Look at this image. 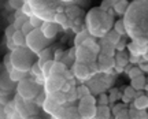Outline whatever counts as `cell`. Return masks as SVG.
I'll use <instances>...</instances> for the list:
<instances>
[{"instance_id":"f35d334b","label":"cell","mask_w":148,"mask_h":119,"mask_svg":"<svg viewBox=\"0 0 148 119\" xmlns=\"http://www.w3.org/2000/svg\"><path fill=\"white\" fill-rule=\"evenodd\" d=\"M15 30H16V29L14 27V25H12V23H10V25H8V27L5 29V38H7V40H11V37H12V34H14V31H15Z\"/></svg>"},{"instance_id":"ba28073f","label":"cell","mask_w":148,"mask_h":119,"mask_svg":"<svg viewBox=\"0 0 148 119\" xmlns=\"http://www.w3.org/2000/svg\"><path fill=\"white\" fill-rule=\"evenodd\" d=\"M14 86H15V83H14V81H11L8 71L4 70L0 74V89H3V90H12Z\"/></svg>"},{"instance_id":"7a4b0ae2","label":"cell","mask_w":148,"mask_h":119,"mask_svg":"<svg viewBox=\"0 0 148 119\" xmlns=\"http://www.w3.org/2000/svg\"><path fill=\"white\" fill-rule=\"evenodd\" d=\"M48 41H51V40H47L45 37L42 36L40 27L33 29L26 36V47L30 48V51L33 53H38L41 49H44L45 45L48 44Z\"/></svg>"},{"instance_id":"8d00e7d4","label":"cell","mask_w":148,"mask_h":119,"mask_svg":"<svg viewBox=\"0 0 148 119\" xmlns=\"http://www.w3.org/2000/svg\"><path fill=\"white\" fill-rule=\"evenodd\" d=\"M30 71H32V74L36 75V77H41V68L38 67L37 63H33L32 66H30Z\"/></svg>"},{"instance_id":"c3c4849f","label":"cell","mask_w":148,"mask_h":119,"mask_svg":"<svg viewBox=\"0 0 148 119\" xmlns=\"http://www.w3.org/2000/svg\"><path fill=\"white\" fill-rule=\"evenodd\" d=\"M121 100H122V103L123 104H127V103H130V101H132V98L127 97L126 94H121Z\"/></svg>"},{"instance_id":"6da1fadb","label":"cell","mask_w":148,"mask_h":119,"mask_svg":"<svg viewBox=\"0 0 148 119\" xmlns=\"http://www.w3.org/2000/svg\"><path fill=\"white\" fill-rule=\"evenodd\" d=\"M11 56V63L12 67L26 71L30 68V66L33 64V52L27 51L26 47H16L15 49H12V52L10 53Z\"/></svg>"},{"instance_id":"5bb4252c","label":"cell","mask_w":148,"mask_h":119,"mask_svg":"<svg viewBox=\"0 0 148 119\" xmlns=\"http://www.w3.org/2000/svg\"><path fill=\"white\" fill-rule=\"evenodd\" d=\"M8 75H10L11 81L19 82L21 79H23L26 77V71H22V70H18V68H12L11 71H8Z\"/></svg>"},{"instance_id":"74e56055","label":"cell","mask_w":148,"mask_h":119,"mask_svg":"<svg viewBox=\"0 0 148 119\" xmlns=\"http://www.w3.org/2000/svg\"><path fill=\"white\" fill-rule=\"evenodd\" d=\"M126 107V104H123V103H119V104H114L112 107H110L111 109V112H112V115H115L116 112H119L122 108H125Z\"/></svg>"},{"instance_id":"836d02e7","label":"cell","mask_w":148,"mask_h":119,"mask_svg":"<svg viewBox=\"0 0 148 119\" xmlns=\"http://www.w3.org/2000/svg\"><path fill=\"white\" fill-rule=\"evenodd\" d=\"M123 94H126L127 97H130L133 100V98L137 97V94H136V90L132 88V86H126V88L123 89Z\"/></svg>"},{"instance_id":"d6a6232c","label":"cell","mask_w":148,"mask_h":119,"mask_svg":"<svg viewBox=\"0 0 148 119\" xmlns=\"http://www.w3.org/2000/svg\"><path fill=\"white\" fill-rule=\"evenodd\" d=\"M126 74L129 75V78L132 79V78H134V77H138V75H141V74H143V71H141V70H140L138 67H132L130 70H129V71L126 72Z\"/></svg>"},{"instance_id":"1f68e13d","label":"cell","mask_w":148,"mask_h":119,"mask_svg":"<svg viewBox=\"0 0 148 119\" xmlns=\"http://www.w3.org/2000/svg\"><path fill=\"white\" fill-rule=\"evenodd\" d=\"M34 98H36V100H34V104L38 105V107H42V104H44L45 98H47V93H38Z\"/></svg>"},{"instance_id":"2e32d148","label":"cell","mask_w":148,"mask_h":119,"mask_svg":"<svg viewBox=\"0 0 148 119\" xmlns=\"http://www.w3.org/2000/svg\"><path fill=\"white\" fill-rule=\"evenodd\" d=\"M114 30L119 34V36H125L126 34V26H125V21L123 19H118L114 21Z\"/></svg>"},{"instance_id":"484cf974","label":"cell","mask_w":148,"mask_h":119,"mask_svg":"<svg viewBox=\"0 0 148 119\" xmlns=\"http://www.w3.org/2000/svg\"><path fill=\"white\" fill-rule=\"evenodd\" d=\"M75 90H77V98H81L82 96H85V94L90 93L89 88H88L86 85H81V86H78V88H75Z\"/></svg>"},{"instance_id":"603a6c76","label":"cell","mask_w":148,"mask_h":119,"mask_svg":"<svg viewBox=\"0 0 148 119\" xmlns=\"http://www.w3.org/2000/svg\"><path fill=\"white\" fill-rule=\"evenodd\" d=\"M29 22H30V25L34 27V29H37V27H40L41 26V23H42V19L40 18L38 15H36V14H33V15H30L29 18Z\"/></svg>"},{"instance_id":"60d3db41","label":"cell","mask_w":148,"mask_h":119,"mask_svg":"<svg viewBox=\"0 0 148 119\" xmlns=\"http://www.w3.org/2000/svg\"><path fill=\"white\" fill-rule=\"evenodd\" d=\"M114 118H116V119H126V118H129V116H127L126 107H125V108H122L119 112H116V114L114 115Z\"/></svg>"},{"instance_id":"e0dca14e","label":"cell","mask_w":148,"mask_h":119,"mask_svg":"<svg viewBox=\"0 0 148 119\" xmlns=\"http://www.w3.org/2000/svg\"><path fill=\"white\" fill-rule=\"evenodd\" d=\"M66 68H67V66L63 64L62 62H53L52 67H51V74H58V75H62Z\"/></svg>"},{"instance_id":"f1b7e54d","label":"cell","mask_w":148,"mask_h":119,"mask_svg":"<svg viewBox=\"0 0 148 119\" xmlns=\"http://www.w3.org/2000/svg\"><path fill=\"white\" fill-rule=\"evenodd\" d=\"M21 11L25 14L26 16H30V15H33V8H32V5L29 4L27 1H25L23 4H22V7H21Z\"/></svg>"},{"instance_id":"bcb514c9","label":"cell","mask_w":148,"mask_h":119,"mask_svg":"<svg viewBox=\"0 0 148 119\" xmlns=\"http://www.w3.org/2000/svg\"><path fill=\"white\" fill-rule=\"evenodd\" d=\"M70 88H71V83H70V81H67V79H66V81L62 83V86H60V90L66 93V92H67Z\"/></svg>"},{"instance_id":"9c48e42d","label":"cell","mask_w":148,"mask_h":119,"mask_svg":"<svg viewBox=\"0 0 148 119\" xmlns=\"http://www.w3.org/2000/svg\"><path fill=\"white\" fill-rule=\"evenodd\" d=\"M132 81V86L134 90H144V89H147V78L144 77L143 74L141 75H138V77H134L130 79Z\"/></svg>"},{"instance_id":"3957f363","label":"cell","mask_w":148,"mask_h":119,"mask_svg":"<svg viewBox=\"0 0 148 119\" xmlns=\"http://www.w3.org/2000/svg\"><path fill=\"white\" fill-rule=\"evenodd\" d=\"M18 94L22 96L25 100H32L38 94V85L37 82H33L32 79H27L26 77L21 79L16 86Z\"/></svg>"},{"instance_id":"83f0119b","label":"cell","mask_w":148,"mask_h":119,"mask_svg":"<svg viewBox=\"0 0 148 119\" xmlns=\"http://www.w3.org/2000/svg\"><path fill=\"white\" fill-rule=\"evenodd\" d=\"M67 16L64 15L63 12H58L56 15H55V18H53V22L56 23V25H63V23H66L67 22Z\"/></svg>"},{"instance_id":"ffe728a7","label":"cell","mask_w":148,"mask_h":119,"mask_svg":"<svg viewBox=\"0 0 148 119\" xmlns=\"http://www.w3.org/2000/svg\"><path fill=\"white\" fill-rule=\"evenodd\" d=\"M107 96H108V104H114L116 101V100H118V98H121V93H119V90H118V89H110V92H108V94H107Z\"/></svg>"},{"instance_id":"52a82bcc","label":"cell","mask_w":148,"mask_h":119,"mask_svg":"<svg viewBox=\"0 0 148 119\" xmlns=\"http://www.w3.org/2000/svg\"><path fill=\"white\" fill-rule=\"evenodd\" d=\"M73 74H74V77L79 78V79H85V78L89 77V71H88L86 64H84V63H79V62L74 63Z\"/></svg>"},{"instance_id":"44dd1931","label":"cell","mask_w":148,"mask_h":119,"mask_svg":"<svg viewBox=\"0 0 148 119\" xmlns=\"http://www.w3.org/2000/svg\"><path fill=\"white\" fill-rule=\"evenodd\" d=\"M100 53L106 55V56H114L115 55V48H114V45H111V44L103 45V47H100Z\"/></svg>"},{"instance_id":"ac0fdd59","label":"cell","mask_w":148,"mask_h":119,"mask_svg":"<svg viewBox=\"0 0 148 119\" xmlns=\"http://www.w3.org/2000/svg\"><path fill=\"white\" fill-rule=\"evenodd\" d=\"M104 36L107 37V40H108V42H110L111 45H115L116 42H118V40L121 38V36H119L114 29H110L108 31H106V34H104Z\"/></svg>"},{"instance_id":"11a10c76","label":"cell","mask_w":148,"mask_h":119,"mask_svg":"<svg viewBox=\"0 0 148 119\" xmlns=\"http://www.w3.org/2000/svg\"><path fill=\"white\" fill-rule=\"evenodd\" d=\"M23 1H26V0H23Z\"/></svg>"},{"instance_id":"816d5d0a","label":"cell","mask_w":148,"mask_h":119,"mask_svg":"<svg viewBox=\"0 0 148 119\" xmlns=\"http://www.w3.org/2000/svg\"><path fill=\"white\" fill-rule=\"evenodd\" d=\"M132 67H133L132 64H126V66L123 67V71H125V72H127V71H129V70H130V68H132Z\"/></svg>"},{"instance_id":"d590c367","label":"cell","mask_w":148,"mask_h":119,"mask_svg":"<svg viewBox=\"0 0 148 119\" xmlns=\"http://www.w3.org/2000/svg\"><path fill=\"white\" fill-rule=\"evenodd\" d=\"M3 60H4V67H5V70H7V71H11V70H12V63H11V56L10 55H5L4 56V59H3Z\"/></svg>"},{"instance_id":"e575fe53","label":"cell","mask_w":148,"mask_h":119,"mask_svg":"<svg viewBox=\"0 0 148 119\" xmlns=\"http://www.w3.org/2000/svg\"><path fill=\"white\" fill-rule=\"evenodd\" d=\"M126 40L125 38H119L118 40V42H116L115 45H114V48H115V51H123L125 48H126Z\"/></svg>"},{"instance_id":"9a60e30c","label":"cell","mask_w":148,"mask_h":119,"mask_svg":"<svg viewBox=\"0 0 148 119\" xmlns=\"http://www.w3.org/2000/svg\"><path fill=\"white\" fill-rule=\"evenodd\" d=\"M58 105H59V104L55 103V100L47 97V98H45V101H44V104H42V108H44V111H45V112H48V114H52Z\"/></svg>"},{"instance_id":"ab89813d","label":"cell","mask_w":148,"mask_h":119,"mask_svg":"<svg viewBox=\"0 0 148 119\" xmlns=\"http://www.w3.org/2000/svg\"><path fill=\"white\" fill-rule=\"evenodd\" d=\"M97 103H99V105H107V104H108V96H107L106 93L99 94Z\"/></svg>"},{"instance_id":"cb8c5ba5","label":"cell","mask_w":148,"mask_h":119,"mask_svg":"<svg viewBox=\"0 0 148 119\" xmlns=\"http://www.w3.org/2000/svg\"><path fill=\"white\" fill-rule=\"evenodd\" d=\"M7 116H14V115L16 114V108H15V104H14V101L12 103H10V104H7L4 107V111H3Z\"/></svg>"},{"instance_id":"f907efd6","label":"cell","mask_w":148,"mask_h":119,"mask_svg":"<svg viewBox=\"0 0 148 119\" xmlns=\"http://www.w3.org/2000/svg\"><path fill=\"white\" fill-rule=\"evenodd\" d=\"M7 47H8L11 51H12V49H15V48H16V45L14 44V42H12V40H7Z\"/></svg>"},{"instance_id":"8fae6325","label":"cell","mask_w":148,"mask_h":119,"mask_svg":"<svg viewBox=\"0 0 148 119\" xmlns=\"http://www.w3.org/2000/svg\"><path fill=\"white\" fill-rule=\"evenodd\" d=\"M134 101H133L132 107H134L136 109H145L148 105V97L145 96V94H140V96H137L136 98H133Z\"/></svg>"},{"instance_id":"8992f818","label":"cell","mask_w":148,"mask_h":119,"mask_svg":"<svg viewBox=\"0 0 148 119\" xmlns=\"http://www.w3.org/2000/svg\"><path fill=\"white\" fill-rule=\"evenodd\" d=\"M78 115L81 118L88 119V118H95V112H96V107L95 104H85V103H79L78 108Z\"/></svg>"},{"instance_id":"f6af8a7d","label":"cell","mask_w":148,"mask_h":119,"mask_svg":"<svg viewBox=\"0 0 148 119\" xmlns=\"http://www.w3.org/2000/svg\"><path fill=\"white\" fill-rule=\"evenodd\" d=\"M62 75H63V78H64V79H67V81H69V79H73V77H74L73 70H67V68H66Z\"/></svg>"},{"instance_id":"7bdbcfd3","label":"cell","mask_w":148,"mask_h":119,"mask_svg":"<svg viewBox=\"0 0 148 119\" xmlns=\"http://www.w3.org/2000/svg\"><path fill=\"white\" fill-rule=\"evenodd\" d=\"M110 7H112V5L110 4V1H108V0H103V1H101V4H100V7H99V10H100V11H104V12H106V11L108 10Z\"/></svg>"},{"instance_id":"f546056e","label":"cell","mask_w":148,"mask_h":119,"mask_svg":"<svg viewBox=\"0 0 148 119\" xmlns=\"http://www.w3.org/2000/svg\"><path fill=\"white\" fill-rule=\"evenodd\" d=\"M79 103H85V104H96V98L92 94H85L79 98Z\"/></svg>"},{"instance_id":"7402d4cb","label":"cell","mask_w":148,"mask_h":119,"mask_svg":"<svg viewBox=\"0 0 148 119\" xmlns=\"http://www.w3.org/2000/svg\"><path fill=\"white\" fill-rule=\"evenodd\" d=\"M64 96H66V103H73L74 100H77V90H75V88L71 86V88L64 93Z\"/></svg>"},{"instance_id":"7c38bea8","label":"cell","mask_w":148,"mask_h":119,"mask_svg":"<svg viewBox=\"0 0 148 119\" xmlns=\"http://www.w3.org/2000/svg\"><path fill=\"white\" fill-rule=\"evenodd\" d=\"M111 116V109L107 105H99L96 107V112H95V118H101V119H108Z\"/></svg>"},{"instance_id":"7dc6e473","label":"cell","mask_w":148,"mask_h":119,"mask_svg":"<svg viewBox=\"0 0 148 119\" xmlns=\"http://www.w3.org/2000/svg\"><path fill=\"white\" fill-rule=\"evenodd\" d=\"M147 108L145 109H138V114H137V118H147Z\"/></svg>"},{"instance_id":"ee69618b","label":"cell","mask_w":148,"mask_h":119,"mask_svg":"<svg viewBox=\"0 0 148 119\" xmlns=\"http://www.w3.org/2000/svg\"><path fill=\"white\" fill-rule=\"evenodd\" d=\"M63 53H64V52L60 51V49H59V51H55V52H53L52 60H53V62H59V60H60V57L63 56Z\"/></svg>"},{"instance_id":"d6986e66","label":"cell","mask_w":148,"mask_h":119,"mask_svg":"<svg viewBox=\"0 0 148 119\" xmlns=\"http://www.w3.org/2000/svg\"><path fill=\"white\" fill-rule=\"evenodd\" d=\"M86 37H89V33H88V30L86 29H84V30H81L75 36V40H74V47H78V45H81L82 42H84V40L86 38Z\"/></svg>"},{"instance_id":"5b68a950","label":"cell","mask_w":148,"mask_h":119,"mask_svg":"<svg viewBox=\"0 0 148 119\" xmlns=\"http://www.w3.org/2000/svg\"><path fill=\"white\" fill-rule=\"evenodd\" d=\"M40 30L47 40H52L58 33V25L55 22H42L40 26Z\"/></svg>"},{"instance_id":"f5cc1de1","label":"cell","mask_w":148,"mask_h":119,"mask_svg":"<svg viewBox=\"0 0 148 119\" xmlns=\"http://www.w3.org/2000/svg\"><path fill=\"white\" fill-rule=\"evenodd\" d=\"M108 1H110V4L111 5H114L116 3V1H119V0H108Z\"/></svg>"},{"instance_id":"30bf717a","label":"cell","mask_w":148,"mask_h":119,"mask_svg":"<svg viewBox=\"0 0 148 119\" xmlns=\"http://www.w3.org/2000/svg\"><path fill=\"white\" fill-rule=\"evenodd\" d=\"M11 40H12V42L15 44L16 47H26V36H25L19 29H16V30L14 31Z\"/></svg>"},{"instance_id":"d4e9b609","label":"cell","mask_w":148,"mask_h":119,"mask_svg":"<svg viewBox=\"0 0 148 119\" xmlns=\"http://www.w3.org/2000/svg\"><path fill=\"white\" fill-rule=\"evenodd\" d=\"M79 12H81V11H79V8L78 7H69V8H67V18H70V19H74V18H77V16L79 15Z\"/></svg>"},{"instance_id":"4dcf8cb0","label":"cell","mask_w":148,"mask_h":119,"mask_svg":"<svg viewBox=\"0 0 148 119\" xmlns=\"http://www.w3.org/2000/svg\"><path fill=\"white\" fill-rule=\"evenodd\" d=\"M23 3H25L23 0H8V5L11 8H14V10H21Z\"/></svg>"},{"instance_id":"4fadbf2b","label":"cell","mask_w":148,"mask_h":119,"mask_svg":"<svg viewBox=\"0 0 148 119\" xmlns=\"http://www.w3.org/2000/svg\"><path fill=\"white\" fill-rule=\"evenodd\" d=\"M112 8L115 11V14L123 15L127 11V8H129V1H127V0H119V1H116L115 4L112 5Z\"/></svg>"},{"instance_id":"277c9868","label":"cell","mask_w":148,"mask_h":119,"mask_svg":"<svg viewBox=\"0 0 148 119\" xmlns=\"http://www.w3.org/2000/svg\"><path fill=\"white\" fill-rule=\"evenodd\" d=\"M96 63H97V70L100 72H108L115 66V59H114V56H106V55L99 52Z\"/></svg>"},{"instance_id":"db71d44e","label":"cell","mask_w":148,"mask_h":119,"mask_svg":"<svg viewBox=\"0 0 148 119\" xmlns=\"http://www.w3.org/2000/svg\"><path fill=\"white\" fill-rule=\"evenodd\" d=\"M60 1H63V3H67V1H71V0H60Z\"/></svg>"},{"instance_id":"681fc988","label":"cell","mask_w":148,"mask_h":119,"mask_svg":"<svg viewBox=\"0 0 148 119\" xmlns=\"http://www.w3.org/2000/svg\"><path fill=\"white\" fill-rule=\"evenodd\" d=\"M140 63V70H141V71L143 72H147V70H148V67H147V62H138Z\"/></svg>"},{"instance_id":"4316f807","label":"cell","mask_w":148,"mask_h":119,"mask_svg":"<svg viewBox=\"0 0 148 119\" xmlns=\"http://www.w3.org/2000/svg\"><path fill=\"white\" fill-rule=\"evenodd\" d=\"M33 29H34V27H33V26L30 25V22H29V19H26V21H25L23 23H22V26H21V29H19V30H21L22 33L25 34V36H27V34H29V33H30V31H32Z\"/></svg>"},{"instance_id":"b9f144b4","label":"cell","mask_w":148,"mask_h":119,"mask_svg":"<svg viewBox=\"0 0 148 119\" xmlns=\"http://www.w3.org/2000/svg\"><path fill=\"white\" fill-rule=\"evenodd\" d=\"M73 60H74V57H71L69 53H67V55H66V53H63V56L60 57V60H59V62H62L63 64H66V66H67V64H70Z\"/></svg>"}]
</instances>
